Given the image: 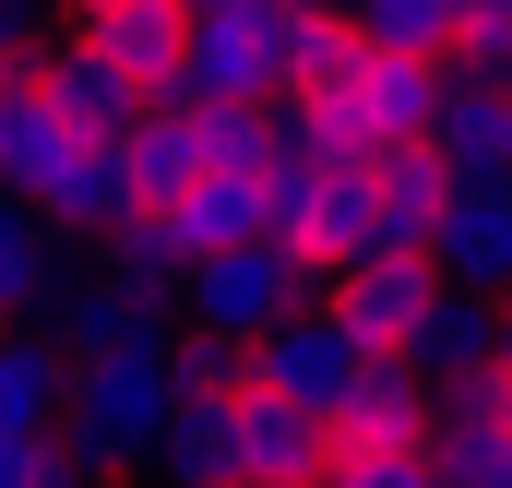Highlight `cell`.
Masks as SVG:
<instances>
[{
    "instance_id": "obj_1",
    "label": "cell",
    "mask_w": 512,
    "mask_h": 488,
    "mask_svg": "<svg viewBox=\"0 0 512 488\" xmlns=\"http://www.w3.org/2000/svg\"><path fill=\"white\" fill-rule=\"evenodd\" d=\"M0 191H24L48 227H84V239L120 227L131 203H143V191H131V155L108 143V131H84L36 72L0 96Z\"/></svg>"
},
{
    "instance_id": "obj_2",
    "label": "cell",
    "mask_w": 512,
    "mask_h": 488,
    "mask_svg": "<svg viewBox=\"0 0 512 488\" xmlns=\"http://www.w3.org/2000/svg\"><path fill=\"white\" fill-rule=\"evenodd\" d=\"M322 477L334 488H417L441 477V405L417 358H370L346 381V405L322 417Z\"/></svg>"
},
{
    "instance_id": "obj_3",
    "label": "cell",
    "mask_w": 512,
    "mask_h": 488,
    "mask_svg": "<svg viewBox=\"0 0 512 488\" xmlns=\"http://www.w3.org/2000/svg\"><path fill=\"white\" fill-rule=\"evenodd\" d=\"M179 346V334H167ZM167 346H72V381H60V441L84 465H131L155 453L167 405H179V358Z\"/></svg>"
},
{
    "instance_id": "obj_4",
    "label": "cell",
    "mask_w": 512,
    "mask_h": 488,
    "mask_svg": "<svg viewBox=\"0 0 512 488\" xmlns=\"http://www.w3.org/2000/svg\"><path fill=\"white\" fill-rule=\"evenodd\" d=\"M310 286H322L310 250H286V239H227V250H191L179 310H191V322H227V334H262V322H286Z\"/></svg>"
},
{
    "instance_id": "obj_5",
    "label": "cell",
    "mask_w": 512,
    "mask_h": 488,
    "mask_svg": "<svg viewBox=\"0 0 512 488\" xmlns=\"http://www.w3.org/2000/svg\"><path fill=\"white\" fill-rule=\"evenodd\" d=\"M191 108L215 96H286L274 84V0H191V48H179V84Z\"/></svg>"
},
{
    "instance_id": "obj_6",
    "label": "cell",
    "mask_w": 512,
    "mask_h": 488,
    "mask_svg": "<svg viewBox=\"0 0 512 488\" xmlns=\"http://www.w3.org/2000/svg\"><path fill=\"white\" fill-rule=\"evenodd\" d=\"M322 298L346 310V334H358V346L405 358V346H417V322H429V298H441V262L382 239V250H358V262H334V274H322Z\"/></svg>"
},
{
    "instance_id": "obj_7",
    "label": "cell",
    "mask_w": 512,
    "mask_h": 488,
    "mask_svg": "<svg viewBox=\"0 0 512 488\" xmlns=\"http://www.w3.org/2000/svg\"><path fill=\"white\" fill-rule=\"evenodd\" d=\"M370 358H382V346H358L334 298H322V310L298 298L286 322H262V381H274V393H298L310 417H334V405H346V381H358Z\"/></svg>"
},
{
    "instance_id": "obj_8",
    "label": "cell",
    "mask_w": 512,
    "mask_h": 488,
    "mask_svg": "<svg viewBox=\"0 0 512 488\" xmlns=\"http://www.w3.org/2000/svg\"><path fill=\"white\" fill-rule=\"evenodd\" d=\"M298 477H322V417L298 393L251 381L227 405V488H298Z\"/></svg>"
},
{
    "instance_id": "obj_9",
    "label": "cell",
    "mask_w": 512,
    "mask_h": 488,
    "mask_svg": "<svg viewBox=\"0 0 512 488\" xmlns=\"http://www.w3.org/2000/svg\"><path fill=\"white\" fill-rule=\"evenodd\" d=\"M72 36H84L96 60H120L131 96H167V84H179V48H191V0H84Z\"/></svg>"
},
{
    "instance_id": "obj_10",
    "label": "cell",
    "mask_w": 512,
    "mask_h": 488,
    "mask_svg": "<svg viewBox=\"0 0 512 488\" xmlns=\"http://www.w3.org/2000/svg\"><path fill=\"white\" fill-rule=\"evenodd\" d=\"M429 262H441L453 286L512 298V179H453V203H441V227H429Z\"/></svg>"
},
{
    "instance_id": "obj_11",
    "label": "cell",
    "mask_w": 512,
    "mask_h": 488,
    "mask_svg": "<svg viewBox=\"0 0 512 488\" xmlns=\"http://www.w3.org/2000/svg\"><path fill=\"white\" fill-rule=\"evenodd\" d=\"M441 167L453 179H512V84H465V72H441Z\"/></svg>"
},
{
    "instance_id": "obj_12",
    "label": "cell",
    "mask_w": 512,
    "mask_h": 488,
    "mask_svg": "<svg viewBox=\"0 0 512 488\" xmlns=\"http://www.w3.org/2000/svg\"><path fill=\"white\" fill-rule=\"evenodd\" d=\"M120 155H131V191H143V203H179V191L215 167V155H203V108H191V96H143V120L120 131Z\"/></svg>"
},
{
    "instance_id": "obj_13",
    "label": "cell",
    "mask_w": 512,
    "mask_h": 488,
    "mask_svg": "<svg viewBox=\"0 0 512 488\" xmlns=\"http://www.w3.org/2000/svg\"><path fill=\"white\" fill-rule=\"evenodd\" d=\"M370 191H382V239L429 250L441 203H453V167H441V143H382V155H370Z\"/></svg>"
},
{
    "instance_id": "obj_14",
    "label": "cell",
    "mask_w": 512,
    "mask_h": 488,
    "mask_svg": "<svg viewBox=\"0 0 512 488\" xmlns=\"http://www.w3.org/2000/svg\"><path fill=\"white\" fill-rule=\"evenodd\" d=\"M96 250H108V274H120V286L179 298V274H191V215H179V203H131L120 227H96Z\"/></svg>"
},
{
    "instance_id": "obj_15",
    "label": "cell",
    "mask_w": 512,
    "mask_h": 488,
    "mask_svg": "<svg viewBox=\"0 0 512 488\" xmlns=\"http://www.w3.org/2000/svg\"><path fill=\"white\" fill-rule=\"evenodd\" d=\"M405 358L429 369V381H465L477 358H501V298L441 274V298H429V322H417V346H405Z\"/></svg>"
},
{
    "instance_id": "obj_16",
    "label": "cell",
    "mask_w": 512,
    "mask_h": 488,
    "mask_svg": "<svg viewBox=\"0 0 512 488\" xmlns=\"http://www.w3.org/2000/svg\"><path fill=\"white\" fill-rule=\"evenodd\" d=\"M358 72H370V60H358ZM358 72H346V84H286V96H298V108H286V143H298V155H322V167L382 155V131H370V84H358Z\"/></svg>"
},
{
    "instance_id": "obj_17",
    "label": "cell",
    "mask_w": 512,
    "mask_h": 488,
    "mask_svg": "<svg viewBox=\"0 0 512 488\" xmlns=\"http://www.w3.org/2000/svg\"><path fill=\"white\" fill-rule=\"evenodd\" d=\"M298 250H310V274H334V262L382 250V191H370V155L310 179V239H298Z\"/></svg>"
},
{
    "instance_id": "obj_18",
    "label": "cell",
    "mask_w": 512,
    "mask_h": 488,
    "mask_svg": "<svg viewBox=\"0 0 512 488\" xmlns=\"http://www.w3.org/2000/svg\"><path fill=\"white\" fill-rule=\"evenodd\" d=\"M36 84H48V96H60V108H72L84 131H108V143L143 120V96L120 84V60H96L84 36H48V48H36Z\"/></svg>"
},
{
    "instance_id": "obj_19",
    "label": "cell",
    "mask_w": 512,
    "mask_h": 488,
    "mask_svg": "<svg viewBox=\"0 0 512 488\" xmlns=\"http://www.w3.org/2000/svg\"><path fill=\"white\" fill-rule=\"evenodd\" d=\"M358 84H370V131L382 143H429V120H441V60L429 48H382L370 36V72Z\"/></svg>"
},
{
    "instance_id": "obj_20",
    "label": "cell",
    "mask_w": 512,
    "mask_h": 488,
    "mask_svg": "<svg viewBox=\"0 0 512 488\" xmlns=\"http://www.w3.org/2000/svg\"><path fill=\"white\" fill-rule=\"evenodd\" d=\"M60 381H72V358L48 334H0V441L12 429H60Z\"/></svg>"
},
{
    "instance_id": "obj_21",
    "label": "cell",
    "mask_w": 512,
    "mask_h": 488,
    "mask_svg": "<svg viewBox=\"0 0 512 488\" xmlns=\"http://www.w3.org/2000/svg\"><path fill=\"white\" fill-rule=\"evenodd\" d=\"M48 274H60L48 215H36L24 191H0V322H12V310H48Z\"/></svg>"
},
{
    "instance_id": "obj_22",
    "label": "cell",
    "mask_w": 512,
    "mask_h": 488,
    "mask_svg": "<svg viewBox=\"0 0 512 488\" xmlns=\"http://www.w3.org/2000/svg\"><path fill=\"white\" fill-rule=\"evenodd\" d=\"M179 215H191V250L262 239V167H203V179L179 191Z\"/></svg>"
},
{
    "instance_id": "obj_23",
    "label": "cell",
    "mask_w": 512,
    "mask_h": 488,
    "mask_svg": "<svg viewBox=\"0 0 512 488\" xmlns=\"http://www.w3.org/2000/svg\"><path fill=\"white\" fill-rule=\"evenodd\" d=\"M441 477H465V488H512V417L441 405Z\"/></svg>"
},
{
    "instance_id": "obj_24",
    "label": "cell",
    "mask_w": 512,
    "mask_h": 488,
    "mask_svg": "<svg viewBox=\"0 0 512 488\" xmlns=\"http://www.w3.org/2000/svg\"><path fill=\"white\" fill-rule=\"evenodd\" d=\"M167 358H179V393H251V381H262V334L191 322V346H167Z\"/></svg>"
},
{
    "instance_id": "obj_25",
    "label": "cell",
    "mask_w": 512,
    "mask_h": 488,
    "mask_svg": "<svg viewBox=\"0 0 512 488\" xmlns=\"http://www.w3.org/2000/svg\"><path fill=\"white\" fill-rule=\"evenodd\" d=\"M358 24L382 36V48H453V24H465V0H358Z\"/></svg>"
},
{
    "instance_id": "obj_26",
    "label": "cell",
    "mask_w": 512,
    "mask_h": 488,
    "mask_svg": "<svg viewBox=\"0 0 512 488\" xmlns=\"http://www.w3.org/2000/svg\"><path fill=\"white\" fill-rule=\"evenodd\" d=\"M36 48H48V12H36V0H0V96L36 72Z\"/></svg>"
},
{
    "instance_id": "obj_27",
    "label": "cell",
    "mask_w": 512,
    "mask_h": 488,
    "mask_svg": "<svg viewBox=\"0 0 512 488\" xmlns=\"http://www.w3.org/2000/svg\"><path fill=\"white\" fill-rule=\"evenodd\" d=\"M501 358H512V298H501Z\"/></svg>"
},
{
    "instance_id": "obj_28",
    "label": "cell",
    "mask_w": 512,
    "mask_h": 488,
    "mask_svg": "<svg viewBox=\"0 0 512 488\" xmlns=\"http://www.w3.org/2000/svg\"><path fill=\"white\" fill-rule=\"evenodd\" d=\"M465 12H512V0H465Z\"/></svg>"
}]
</instances>
